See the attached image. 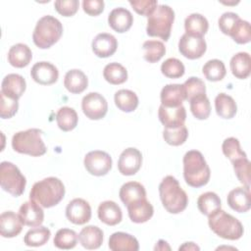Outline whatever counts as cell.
Segmentation results:
<instances>
[{
	"mask_svg": "<svg viewBox=\"0 0 251 251\" xmlns=\"http://www.w3.org/2000/svg\"><path fill=\"white\" fill-rule=\"evenodd\" d=\"M65 186L55 176H49L33 184L29 192V199L43 208H51L59 204L64 198Z\"/></svg>",
	"mask_w": 251,
	"mask_h": 251,
	"instance_id": "1",
	"label": "cell"
},
{
	"mask_svg": "<svg viewBox=\"0 0 251 251\" xmlns=\"http://www.w3.org/2000/svg\"><path fill=\"white\" fill-rule=\"evenodd\" d=\"M211 176L210 168L202 153L190 150L183 156V177L192 187H201L208 183Z\"/></svg>",
	"mask_w": 251,
	"mask_h": 251,
	"instance_id": "2",
	"label": "cell"
},
{
	"mask_svg": "<svg viewBox=\"0 0 251 251\" xmlns=\"http://www.w3.org/2000/svg\"><path fill=\"white\" fill-rule=\"evenodd\" d=\"M159 194L164 208L171 214L182 212L188 204L186 192L173 176H167L162 179L159 184Z\"/></svg>",
	"mask_w": 251,
	"mask_h": 251,
	"instance_id": "3",
	"label": "cell"
},
{
	"mask_svg": "<svg viewBox=\"0 0 251 251\" xmlns=\"http://www.w3.org/2000/svg\"><path fill=\"white\" fill-rule=\"evenodd\" d=\"M208 224L218 236L228 240H237L244 232L242 224L222 209L208 216Z\"/></svg>",
	"mask_w": 251,
	"mask_h": 251,
	"instance_id": "4",
	"label": "cell"
},
{
	"mask_svg": "<svg viewBox=\"0 0 251 251\" xmlns=\"http://www.w3.org/2000/svg\"><path fill=\"white\" fill-rule=\"evenodd\" d=\"M63 34L61 22L53 16H43L38 20L32 33L34 44L40 49L50 48Z\"/></svg>",
	"mask_w": 251,
	"mask_h": 251,
	"instance_id": "5",
	"label": "cell"
},
{
	"mask_svg": "<svg viewBox=\"0 0 251 251\" xmlns=\"http://www.w3.org/2000/svg\"><path fill=\"white\" fill-rule=\"evenodd\" d=\"M42 130L38 128H28L22 130L13 135L12 147L21 154H26L33 157L42 156L46 153L47 148L41 138Z\"/></svg>",
	"mask_w": 251,
	"mask_h": 251,
	"instance_id": "6",
	"label": "cell"
},
{
	"mask_svg": "<svg viewBox=\"0 0 251 251\" xmlns=\"http://www.w3.org/2000/svg\"><path fill=\"white\" fill-rule=\"evenodd\" d=\"M174 21V10L168 5H158L155 11L148 17L146 32L149 36L160 37L167 41L171 36Z\"/></svg>",
	"mask_w": 251,
	"mask_h": 251,
	"instance_id": "7",
	"label": "cell"
},
{
	"mask_svg": "<svg viewBox=\"0 0 251 251\" xmlns=\"http://www.w3.org/2000/svg\"><path fill=\"white\" fill-rule=\"evenodd\" d=\"M0 183L3 190L18 197L24 193L26 180L16 165L4 161L0 164Z\"/></svg>",
	"mask_w": 251,
	"mask_h": 251,
	"instance_id": "8",
	"label": "cell"
},
{
	"mask_svg": "<svg viewBox=\"0 0 251 251\" xmlns=\"http://www.w3.org/2000/svg\"><path fill=\"white\" fill-rule=\"evenodd\" d=\"M86 171L93 176H102L109 173L112 168L111 156L101 150H94L88 152L83 161Z\"/></svg>",
	"mask_w": 251,
	"mask_h": 251,
	"instance_id": "9",
	"label": "cell"
},
{
	"mask_svg": "<svg viewBox=\"0 0 251 251\" xmlns=\"http://www.w3.org/2000/svg\"><path fill=\"white\" fill-rule=\"evenodd\" d=\"M81 109L88 119L100 120L107 114L108 103L100 93L89 92L82 98Z\"/></svg>",
	"mask_w": 251,
	"mask_h": 251,
	"instance_id": "10",
	"label": "cell"
},
{
	"mask_svg": "<svg viewBox=\"0 0 251 251\" xmlns=\"http://www.w3.org/2000/svg\"><path fill=\"white\" fill-rule=\"evenodd\" d=\"M207 44L203 37L184 33L178 41V50L185 58L194 60L201 58L206 52Z\"/></svg>",
	"mask_w": 251,
	"mask_h": 251,
	"instance_id": "11",
	"label": "cell"
},
{
	"mask_svg": "<svg viewBox=\"0 0 251 251\" xmlns=\"http://www.w3.org/2000/svg\"><path fill=\"white\" fill-rule=\"evenodd\" d=\"M141 164V152L136 148L129 147L121 153L118 161V169L124 176H133L139 171Z\"/></svg>",
	"mask_w": 251,
	"mask_h": 251,
	"instance_id": "12",
	"label": "cell"
},
{
	"mask_svg": "<svg viewBox=\"0 0 251 251\" xmlns=\"http://www.w3.org/2000/svg\"><path fill=\"white\" fill-rule=\"evenodd\" d=\"M66 217L75 225H84L91 218V207L84 199L75 198L67 205Z\"/></svg>",
	"mask_w": 251,
	"mask_h": 251,
	"instance_id": "13",
	"label": "cell"
},
{
	"mask_svg": "<svg viewBox=\"0 0 251 251\" xmlns=\"http://www.w3.org/2000/svg\"><path fill=\"white\" fill-rule=\"evenodd\" d=\"M158 117L165 128H176L184 125L186 111L182 105L177 107H165L160 105Z\"/></svg>",
	"mask_w": 251,
	"mask_h": 251,
	"instance_id": "14",
	"label": "cell"
},
{
	"mask_svg": "<svg viewBox=\"0 0 251 251\" xmlns=\"http://www.w3.org/2000/svg\"><path fill=\"white\" fill-rule=\"evenodd\" d=\"M30 75L35 82L41 85H50L57 81L59 71L53 64L42 61L37 62L32 66Z\"/></svg>",
	"mask_w": 251,
	"mask_h": 251,
	"instance_id": "15",
	"label": "cell"
},
{
	"mask_svg": "<svg viewBox=\"0 0 251 251\" xmlns=\"http://www.w3.org/2000/svg\"><path fill=\"white\" fill-rule=\"evenodd\" d=\"M19 216L25 226H39L44 221V213L40 205L29 200L25 202L19 209Z\"/></svg>",
	"mask_w": 251,
	"mask_h": 251,
	"instance_id": "16",
	"label": "cell"
},
{
	"mask_svg": "<svg viewBox=\"0 0 251 251\" xmlns=\"http://www.w3.org/2000/svg\"><path fill=\"white\" fill-rule=\"evenodd\" d=\"M118 48L116 37L110 33L102 32L97 34L92 40V51L99 58L112 56Z\"/></svg>",
	"mask_w": 251,
	"mask_h": 251,
	"instance_id": "17",
	"label": "cell"
},
{
	"mask_svg": "<svg viewBox=\"0 0 251 251\" xmlns=\"http://www.w3.org/2000/svg\"><path fill=\"white\" fill-rule=\"evenodd\" d=\"M133 23L131 13L123 7L113 9L108 16V24L112 29L117 32L123 33L127 31Z\"/></svg>",
	"mask_w": 251,
	"mask_h": 251,
	"instance_id": "18",
	"label": "cell"
},
{
	"mask_svg": "<svg viewBox=\"0 0 251 251\" xmlns=\"http://www.w3.org/2000/svg\"><path fill=\"white\" fill-rule=\"evenodd\" d=\"M23 225L20 216L13 211H6L0 216V233L3 237L12 238L19 235Z\"/></svg>",
	"mask_w": 251,
	"mask_h": 251,
	"instance_id": "19",
	"label": "cell"
},
{
	"mask_svg": "<svg viewBox=\"0 0 251 251\" xmlns=\"http://www.w3.org/2000/svg\"><path fill=\"white\" fill-rule=\"evenodd\" d=\"M226 201L228 206L238 213H245L249 211L251 207L249 188L245 186H239L230 190L227 194Z\"/></svg>",
	"mask_w": 251,
	"mask_h": 251,
	"instance_id": "20",
	"label": "cell"
},
{
	"mask_svg": "<svg viewBox=\"0 0 251 251\" xmlns=\"http://www.w3.org/2000/svg\"><path fill=\"white\" fill-rule=\"evenodd\" d=\"M26 87L25 78L18 74L7 75L1 83V93L4 95L19 100L24 94Z\"/></svg>",
	"mask_w": 251,
	"mask_h": 251,
	"instance_id": "21",
	"label": "cell"
},
{
	"mask_svg": "<svg viewBox=\"0 0 251 251\" xmlns=\"http://www.w3.org/2000/svg\"><path fill=\"white\" fill-rule=\"evenodd\" d=\"M161 105L165 107H177L186 99L182 84L173 83L165 85L161 90Z\"/></svg>",
	"mask_w": 251,
	"mask_h": 251,
	"instance_id": "22",
	"label": "cell"
},
{
	"mask_svg": "<svg viewBox=\"0 0 251 251\" xmlns=\"http://www.w3.org/2000/svg\"><path fill=\"white\" fill-rule=\"evenodd\" d=\"M128 217L131 222L136 224H142L150 220L154 214L152 204L146 199L138 200L126 206Z\"/></svg>",
	"mask_w": 251,
	"mask_h": 251,
	"instance_id": "23",
	"label": "cell"
},
{
	"mask_svg": "<svg viewBox=\"0 0 251 251\" xmlns=\"http://www.w3.org/2000/svg\"><path fill=\"white\" fill-rule=\"evenodd\" d=\"M97 214L99 220L108 226L118 225L121 223L123 218V213L120 206L111 200L100 203Z\"/></svg>",
	"mask_w": 251,
	"mask_h": 251,
	"instance_id": "24",
	"label": "cell"
},
{
	"mask_svg": "<svg viewBox=\"0 0 251 251\" xmlns=\"http://www.w3.org/2000/svg\"><path fill=\"white\" fill-rule=\"evenodd\" d=\"M109 248L113 251H137L139 244L133 235L118 231L110 236Z\"/></svg>",
	"mask_w": 251,
	"mask_h": 251,
	"instance_id": "25",
	"label": "cell"
},
{
	"mask_svg": "<svg viewBox=\"0 0 251 251\" xmlns=\"http://www.w3.org/2000/svg\"><path fill=\"white\" fill-rule=\"evenodd\" d=\"M78 240L85 249H97L103 243V231L96 226H87L80 230Z\"/></svg>",
	"mask_w": 251,
	"mask_h": 251,
	"instance_id": "26",
	"label": "cell"
},
{
	"mask_svg": "<svg viewBox=\"0 0 251 251\" xmlns=\"http://www.w3.org/2000/svg\"><path fill=\"white\" fill-rule=\"evenodd\" d=\"M32 59V53L29 47L24 43L13 45L8 52V62L15 68L26 67Z\"/></svg>",
	"mask_w": 251,
	"mask_h": 251,
	"instance_id": "27",
	"label": "cell"
},
{
	"mask_svg": "<svg viewBox=\"0 0 251 251\" xmlns=\"http://www.w3.org/2000/svg\"><path fill=\"white\" fill-rule=\"evenodd\" d=\"M64 85L71 93L79 94L86 89L88 85V79L82 71L74 69L68 71L65 75Z\"/></svg>",
	"mask_w": 251,
	"mask_h": 251,
	"instance_id": "28",
	"label": "cell"
},
{
	"mask_svg": "<svg viewBox=\"0 0 251 251\" xmlns=\"http://www.w3.org/2000/svg\"><path fill=\"white\" fill-rule=\"evenodd\" d=\"M119 195L122 202L127 206L138 200L146 198V191L141 183L137 181H128L122 185Z\"/></svg>",
	"mask_w": 251,
	"mask_h": 251,
	"instance_id": "29",
	"label": "cell"
},
{
	"mask_svg": "<svg viewBox=\"0 0 251 251\" xmlns=\"http://www.w3.org/2000/svg\"><path fill=\"white\" fill-rule=\"evenodd\" d=\"M230 71L239 79H245L251 73V58L247 52H239L230 59Z\"/></svg>",
	"mask_w": 251,
	"mask_h": 251,
	"instance_id": "30",
	"label": "cell"
},
{
	"mask_svg": "<svg viewBox=\"0 0 251 251\" xmlns=\"http://www.w3.org/2000/svg\"><path fill=\"white\" fill-rule=\"evenodd\" d=\"M185 33L193 36L203 37L208 31L209 23L207 19L198 13L190 14L184 21Z\"/></svg>",
	"mask_w": 251,
	"mask_h": 251,
	"instance_id": "31",
	"label": "cell"
},
{
	"mask_svg": "<svg viewBox=\"0 0 251 251\" xmlns=\"http://www.w3.org/2000/svg\"><path fill=\"white\" fill-rule=\"evenodd\" d=\"M215 109L217 115L223 119H231L237 112V106L234 99L226 93L217 95L215 98Z\"/></svg>",
	"mask_w": 251,
	"mask_h": 251,
	"instance_id": "32",
	"label": "cell"
},
{
	"mask_svg": "<svg viewBox=\"0 0 251 251\" xmlns=\"http://www.w3.org/2000/svg\"><path fill=\"white\" fill-rule=\"evenodd\" d=\"M116 106L123 112L129 113L134 111L138 106L137 95L128 89H120L114 96Z\"/></svg>",
	"mask_w": 251,
	"mask_h": 251,
	"instance_id": "33",
	"label": "cell"
},
{
	"mask_svg": "<svg viewBox=\"0 0 251 251\" xmlns=\"http://www.w3.org/2000/svg\"><path fill=\"white\" fill-rule=\"evenodd\" d=\"M56 121L60 129L63 131H70L76 126L78 117L75 110L71 107L64 106L58 110L56 114Z\"/></svg>",
	"mask_w": 251,
	"mask_h": 251,
	"instance_id": "34",
	"label": "cell"
},
{
	"mask_svg": "<svg viewBox=\"0 0 251 251\" xmlns=\"http://www.w3.org/2000/svg\"><path fill=\"white\" fill-rule=\"evenodd\" d=\"M221 199L217 193L208 191L201 194L197 200L198 210L205 216H210L217 210L221 209Z\"/></svg>",
	"mask_w": 251,
	"mask_h": 251,
	"instance_id": "35",
	"label": "cell"
},
{
	"mask_svg": "<svg viewBox=\"0 0 251 251\" xmlns=\"http://www.w3.org/2000/svg\"><path fill=\"white\" fill-rule=\"evenodd\" d=\"M51 231L46 226H35L31 229H29L25 237L24 242L26 246L30 247H38L44 245L50 238Z\"/></svg>",
	"mask_w": 251,
	"mask_h": 251,
	"instance_id": "36",
	"label": "cell"
},
{
	"mask_svg": "<svg viewBox=\"0 0 251 251\" xmlns=\"http://www.w3.org/2000/svg\"><path fill=\"white\" fill-rule=\"evenodd\" d=\"M103 76L111 84H122L127 79V71L121 64L113 62L105 66Z\"/></svg>",
	"mask_w": 251,
	"mask_h": 251,
	"instance_id": "37",
	"label": "cell"
},
{
	"mask_svg": "<svg viewBox=\"0 0 251 251\" xmlns=\"http://www.w3.org/2000/svg\"><path fill=\"white\" fill-rule=\"evenodd\" d=\"M202 73L208 80L220 81L225 77L226 70L225 64L221 60L212 59L205 63L202 68Z\"/></svg>",
	"mask_w": 251,
	"mask_h": 251,
	"instance_id": "38",
	"label": "cell"
},
{
	"mask_svg": "<svg viewBox=\"0 0 251 251\" xmlns=\"http://www.w3.org/2000/svg\"><path fill=\"white\" fill-rule=\"evenodd\" d=\"M78 235L75 230L70 228H61L56 232L53 242L57 248L68 250L75 247Z\"/></svg>",
	"mask_w": 251,
	"mask_h": 251,
	"instance_id": "39",
	"label": "cell"
},
{
	"mask_svg": "<svg viewBox=\"0 0 251 251\" xmlns=\"http://www.w3.org/2000/svg\"><path fill=\"white\" fill-rule=\"evenodd\" d=\"M190 111L192 115L198 120H206L209 118L211 113V105L206 94L199 95L191 99Z\"/></svg>",
	"mask_w": 251,
	"mask_h": 251,
	"instance_id": "40",
	"label": "cell"
},
{
	"mask_svg": "<svg viewBox=\"0 0 251 251\" xmlns=\"http://www.w3.org/2000/svg\"><path fill=\"white\" fill-rule=\"evenodd\" d=\"M144 52V59L149 63H156L166 53V47L163 42L158 40H147L142 45Z\"/></svg>",
	"mask_w": 251,
	"mask_h": 251,
	"instance_id": "41",
	"label": "cell"
},
{
	"mask_svg": "<svg viewBox=\"0 0 251 251\" xmlns=\"http://www.w3.org/2000/svg\"><path fill=\"white\" fill-rule=\"evenodd\" d=\"M187 136L188 130L184 125L176 128H165L163 131L165 141L173 146H179L183 144L186 141Z\"/></svg>",
	"mask_w": 251,
	"mask_h": 251,
	"instance_id": "42",
	"label": "cell"
},
{
	"mask_svg": "<svg viewBox=\"0 0 251 251\" xmlns=\"http://www.w3.org/2000/svg\"><path fill=\"white\" fill-rule=\"evenodd\" d=\"M161 72L167 77L178 78L184 75L185 68L180 60L176 58H169L162 64Z\"/></svg>",
	"mask_w": 251,
	"mask_h": 251,
	"instance_id": "43",
	"label": "cell"
},
{
	"mask_svg": "<svg viewBox=\"0 0 251 251\" xmlns=\"http://www.w3.org/2000/svg\"><path fill=\"white\" fill-rule=\"evenodd\" d=\"M229 36L238 44H246L251 40V27L247 21L241 19L235 24Z\"/></svg>",
	"mask_w": 251,
	"mask_h": 251,
	"instance_id": "44",
	"label": "cell"
},
{
	"mask_svg": "<svg viewBox=\"0 0 251 251\" xmlns=\"http://www.w3.org/2000/svg\"><path fill=\"white\" fill-rule=\"evenodd\" d=\"M182 85L185 91V100H187L188 102L196 96L206 94V85L204 81L199 77L191 76L187 80H185Z\"/></svg>",
	"mask_w": 251,
	"mask_h": 251,
	"instance_id": "45",
	"label": "cell"
},
{
	"mask_svg": "<svg viewBox=\"0 0 251 251\" xmlns=\"http://www.w3.org/2000/svg\"><path fill=\"white\" fill-rule=\"evenodd\" d=\"M238 180L247 188L250 187V162L247 157H241L231 162Z\"/></svg>",
	"mask_w": 251,
	"mask_h": 251,
	"instance_id": "46",
	"label": "cell"
},
{
	"mask_svg": "<svg viewBox=\"0 0 251 251\" xmlns=\"http://www.w3.org/2000/svg\"><path fill=\"white\" fill-rule=\"evenodd\" d=\"M222 150L224 155L227 157L231 162L241 157H247L246 154L241 150L239 141L235 137L226 138L222 144Z\"/></svg>",
	"mask_w": 251,
	"mask_h": 251,
	"instance_id": "47",
	"label": "cell"
},
{
	"mask_svg": "<svg viewBox=\"0 0 251 251\" xmlns=\"http://www.w3.org/2000/svg\"><path fill=\"white\" fill-rule=\"evenodd\" d=\"M19 109L17 99L8 97L0 92V116L2 119H10L16 115Z\"/></svg>",
	"mask_w": 251,
	"mask_h": 251,
	"instance_id": "48",
	"label": "cell"
},
{
	"mask_svg": "<svg viewBox=\"0 0 251 251\" xmlns=\"http://www.w3.org/2000/svg\"><path fill=\"white\" fill-rule=\"evenodd\" d=\"M56 11L64 17L74 16L79 6L78 0H57L54 3Z\"/></svg>",
	"mask_w": 251,
	"mask_h": 251,
	"instance_id": "49",
	"label": "cell"
},
{
	"mask_svg": "<svg viewBox=\"0 0 251 251\" xmlns=\"http://www.w3.org/2000/svg\"><path fill=\"white\" fill-rule=\"evenodd\" d=\"M129 4L137 14L147 18L155 11L158 6V2L156 0H130Z\"/></svg>",
	"mask_w": 251,
	"mask_h": 251,
	"instance_id": "50",
	"label": "cell"
},
{
	"mask_svg": "<svg viewBox=\"0 0 251 251\" xmlns=\"http://www.w3.org/2000/svg\"><path fill=\"white\" fill-rule=\"evenodd\" d=\"M239 16L233 12H226L219 19V27L224 34L229 35L235 24L239 20Z\"/></svg>",
	"mask_w": 251,
	"mask_h": 251,
	"instance_id": "51",
	"label": "cell"
},
{
	"mask_svg": "<svg viewBox=\"0 0 251 251\" xmlns=\"http://www.w3.org/2000/svg\"><path fill=\"white\" fill-rule=\"evenodd\" d=\"M103 0H83L82 9L89 16H98L104 10Z\"/></svg>",
	"mask_w": 251,
	"mask_h": 251,
	"instance_id": "52",
	"label": "cell"
},
{
	"mask_svg": "<svg viewBox=\"0 0 251 251\" xmlns=\"http://www.w3.org/2000/svg\"><path fill=\"white\" fill-rule=\"evenodd\" d=\"M178 249L179 250H199L200 248L196 244H194L193 242H185Z\"/></svg>",
	"mask_w": 251,
	"mask_h": 251,
	"instance_id": "53",
	"label": "cell"
}]
</instances>
